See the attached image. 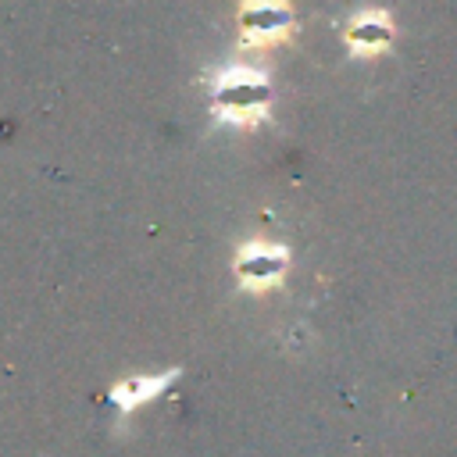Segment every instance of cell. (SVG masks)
<instances>
[{"label": "cell", "mask_w": 457, "mask_h": 457, "mask_svg": "<svg viewBox=\"0 0 457 457\" xmlns=\"http://www.w3.org/2000/svg\"><path fill=\"white\" fill-rule=\"evenodd\" d=\"M289 11L278 0H250L243 7V36L246 43H271L286 32Z\"/></svg>", "instance_id": "277c9868"}, {"label": "cell", "mask_w": 457, "mask_h": 457, "mask_svg": "<svg viewBox=\"0 0 457 457\" xmlns=\"http://www.w3.org/2000/svg\"><path fill=\"white\" fill-rule=\"evenodd\" d=\"M286 271H289V250L282 243L250 239L232 257V275H236L239 289H246V293L275 289L286 278Z\"/></svg>", "instance_id": "7a4b0ae2"}, {"label": "cell", "mask_w": 457, "mask_h": 457, "mask_svg": "<svg viewBox=\"0 0 457 457\" xmlns=\"http://www.w3.org/2000/svg\"><path fill=\"white\" fill-rule=\"evenodd\" d=\"M175 378H179V368L157 371V375H154V371H143V375H125V378H118V382L111 386V407H114L118 421H129L139 407L154 403L164 389L175 386Z\"/></svg>", "instance_id": "3957f363"}, {"label": "cell", "mask_w": 457, "mask_h": 457, "mask_svg": "<svg viewBox=\"0 0 457 457\" xmlns=\"http://www.w3.org/2000/svg\"><path fill=\"white\" fill-rule=\"evenodd\" d=\"M268 111L264 75L253 68H228L214 82V114L228 125H257Z\"/></svg>", "instance_id": "6da1fadb"}, {"label": "cell", "mask_w": 457, "mask_h": 457, "mask_svg": "<svg viewBox=\"0 0 457 457\" xmlns=\"http://www.w3.org/2000/svg\"><path fill=\"white\" fill-rule=\"evenodd\" d=\"M386 39H389V29H386V25H371L368 18H361V21L350 29L353 50H378V46H386Z\"/></svg>", "instance_id": "5b68a950"}]
</instances>
